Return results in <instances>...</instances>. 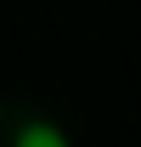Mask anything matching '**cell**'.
Wrapping results in <instances>:
<instances>
[{
  "instance_id": "cell-1",
  "label": "cell",
  "mask_w": 141,
  "mask_h": 147,
  "mask_svg": "<svg viewBox=\"0 0 141 147\" xmlns=\"http://www.w3.org/2000/svg\"><path fill=\"white\" fill-rule=\"evenodd\" d=\"M11 147H68V136H62L56 125H45V119H34V125L17 130V142H11Z\"/></svg>"
}]
</instances>
